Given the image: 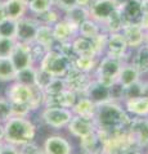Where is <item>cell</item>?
I'll return each instance as SVG.
<instances>
[{
    "label": "cell",
    "mask_w": 148,
    "mask_h": 154,
    "mask_svg": "<svg viewBox=\"0 0 148 154\" xmlns=\"http://www.w3.org/2000/svg\"><path fill=\"white\" fill-rule=\"evenodd\" d=\"M130 119L131 116L122 107V103L107 102L98 105L94 122L98 131L111 134L126 130Z\"/></svg>",
    "instance_id": "cell-1"
},
{
    "label": "cell",
    "mask_w": 148,
    "mask_h": 154,
    "mask_svg": "<svg viewBox=\"0 0 148 154\" xmlns=\"http://www.w3.org/2000/svg\"><path fill=\"white\" fill-rule=\"evenodd\" d=\"M4 128V141L16 146L26 145L35 141L37 127L28 117L12 116L3 123Z\"/></svg>",
    "instance_id": "cell-2"
},
{
    "label": "cell",
    "mask_w": 148,
    "mask_h": 154,
    "mask_svg": "<svg viewBox=\"0 0 148 154\" xmlns=\"http://www.w3.org/2000/svg\"><path fill=\"white\" fill-rule=\"evenodd\" d=\"M71 66H72V59L62 54L55 48L48 50L46 54L43 57V59L37 64L39 68L46 71L53 77H65Z\"/></svg>",
    "instance_id": "cell-3"
},
{
    "label": "cell",
    "mask_w": 148,
    "mask_h": 154,
    "mask_svg": "<svg viewBox=\"0 0 148 154\" xmlns=\"http://www.w3.org/2000/svg\"><path fill=\"white\" fill-rule=\"evenodd\" d=\"M122 64L124 60L120 58H115L104 54L99 58L97 68H95L93 76L95 80L101 81L102 84L111 86L113 82L117 81V76L120 73Z\"/></svg>",
    "instance_id": "cell-4"
},
{
    "label": "cell",
    "mask_w": 148,
    "mask_h": 154,
    "mask_svg": "<svg viewBox=\"0 0 148 154\" xmlns=\"http://www.w3.org/2000/svg\"><path fill=\"white\" fill-rule=\"evenodd\" d=\"M72 117V110L62 107H43L40 112L41 122L53 130L66 128Z\"/></svg>",
    "instance_id": "cell-5"
},
{
    "label": "cell",
    "mask_w": 148,
    "mask_h": 154,
    "mask_svg": "<svg viewBox=\"0 0 148 154\" xmlns=\"http://www.w3.org/2000/svg\"><path fill=\"white\" fill-rule=\"evenodd\" d=\"M126 134L134 148L142 150L148 148V117H131Z\"/></svg>",
    "instance_id": "cell-6"
},
{
    "label": "cell",
    "mask_w": 148,
    "mask_h": 154,
    "mask_svg": "<svg viewBox=\"0 0 148 154\" xmlns=\"http://www.w3.org/2000/svg\"><path fill=\"white\" fill-rule=\"evenodd\" d=\"M36 86H27L17 82V81H12L5 89V95L4 96L12 104H25L30 108V104L36 94Z\"/></svg>",
    "instance_id": "cell-7"
},
{
    "label": "cell",
    "mask_w": 148,
    "mask_h": 154,
    "mask_svg": "<svg viewBox=\"0 0 148 154\" xmlns=\"http://www.w3.org/2000/svg\"><path fill=\"white\" fill-rule=\"evenodd\" d=\"M131 53L133 51L129 49L125 37H124L121 32L108 33L106 53H104V54L115 57V58H120V59L124 60V63H125V62H130Z\"/></svg>",
    "instance_id": "cell-8"
},
{
    "label": "cell",
    "mask_w": 148,
    "mask_h": 154,
    "mask_svg": "<svg viewBox=\"0 0 148 154\" xmlns=\"http://www.w3.org/2000/svg\"><path fill=\"white\" fill-rule=\"evenodd\" d=\"M40 23L36 21L35 17H27L18 19L16 26V40L18 42H25V44H32L35 41V36L37 32Z\"/></svg>",
    "instance_id": "cell-9"
},
{
    "label": "cell",
    "mask_w": 148,
    "mask_h": 154,
    "mask_svg": "<svg viewBox=\"0 0 148 154\" xmlns=\"http://www.w3.org/2000/svg\"><path fill=\"white\" fill-rule=\"evenodd\" d=\"M117 8V0H93L92 4L88 7L89 17L103 25Z\"/></svg>",
    "instance_id": "cell-10"
},
{
    "label": "cell",
    "mask_w": 148,
    "mask_h": 154,
    "mask_svg": "<svg viewBox=\"0 0 148 154\" xmlns=\"http://www.w3.org/2000/svg\"><path fill=\"white\" fill-rule=\"evenodd\" d=\"M44 154H72L74 145L66 136L59 134L49 135L43 143Z\"/></svg>",
    "instance_id": "cell-11"
},
{
    "label": "cell",
    "mask_w": 148,
    "mask_h": 154,
    "mask_svg": "<svg viewBox=\"0 0 148 154\" xmlns=\"http://www.w3.org/2000/svg\"><path fill=\"white\" fill-rule=\"evenodd\" d=\"M94 79L93 75L81 72L77 68H75L74 66H71V68L67 71V73L65 75V80L67 82V88L75 91L79 95H84L85 90L88 89L89 84L92 82V80Z\"/></svg>",
    "instance_id": "cell-12"
},
{
    "label": "cell",
    "mask_w": 148,
    "mask_h": 154,
    "mask_svg": "<svg viewBox=\"0 0 148 154\" xmlns=\"http://www.w3.org/2000/svg\"><path fill=\"white\" fill-rule=\"evenodd\" d=\"M66 128H67V132L71 135V137L77 139V140L97 131L94 119L84 118L80 116H74Z\"/></svg>",
    "instance_id": "cell-13"
},
{
    "label": "cell",
    "mask_w": 148,
    "mask_h": 154,
    "mask_svg": "<svg viewBox=\"0 0 148 154\" xmlns=\"http://www.w3.org/2000/svg\"><path fill=\"white\" fill-rule=\"evenodd\" d=\"M11 60L13 62L17 71L27 68L31 66H36L34 57L31 51V44H25V42H18L14 46V50L11 55Z\"/></svg>",
    "instance_id": "cell-14"
},
{
    "label": "cell",
    "mask_w": 148,
    "mask_h": 154,
    "mask_svg": "<svg viewBox=\"0 0 148 154\" xmlns=\"http://www.w3.org/2000/svg\"><path fill=\"white\" fill-rule=\"evenodd\" d=\"M121 33L126 40V44L131 51L144 45L146 42V31L140 27L139 23H126L122 27Z\"/></svg>",
    "instance_id": "cell-15"
},
{
    "label": "cell",
    "mask_w": 148,
    "mask_h": 154,
    "mask_svg": "<svg viewBox=\"0 0 148 154\" xmlns=\"http://www.w3.org/2000/svg\"><path fill=\"white\" fill-rule=\"evenodd\" d=\"M118 12L125 25L126 23H139L143 16L140 0H122L118 4Z\"/></svg>",
    "instance_id": "cell-16"
},
{
    "label": "cell",
    "mask_w": 148,
    "mask_h": 154,
    "mask_svg": "<svg viewBox=\"0 0 148 154\" xmlns=\"http://www.w3.org/2000/svg\"><path fill=\"white\" fill-rule=\"evenodd\" d=\"M84 96L89 98L92 102H94L97 105L111 102V91H109V86L102 84L101 81L93 79L92 82L89 84L88 89L85 90Z\"/></svg>",
    "instance_id": "cell-17"
},
{
    "label": "cell",
    "mask_w": 148,
    "mask_h": 154,
    "mask_svg": "<svg viewBox=\"0 0 148 154\" xmlns=\"http://www.w3.org/2000/svg\"><path fill=\"white\" fill-rule=\"evenodd\" d=\"M79 96V94H76L71 89H66L57 95H45L44 107H62L71 109Z\"/></svg>",
    "instance_id": "cell-18"
},
{
    "label": "cell",
    "mask_w": 148,
    "mask_h": 154,
    "mask_svg": "<svg viewBox=\"0 0 148 154\" xmlns=\"http://www.w3.org/2000/svg\"><path fill=\"white\" fill-rule=\"evenodd\" d=\"M53 30V36L55 38V42H67L71 41L75 36H77V27L72 26L70 22H67L65 18H61L55 25L52 26Z\"/></svg>",
    "instance_id": "cell-19"
},
{
    "label": "cell",
    "mask_w": 148,
    "mask_h": 154,
    "mask_svg": "<svg viewBox=\"0 0 148 154\" xmlns=\"http://www.w3.org/2000/svg\"><path fill=\"white\" fill-rule=\"evenodd\" d=\"M122 107L131 117H148V98L146 96L125 99Z\"/></svg>",
    "instance_id": "cell-20"
},
{
    "label": "cell",
    "mask_w": 148,
    "mask_h": 154,
    "mask_svg": "<svg viewBox=\"0 0 148 154\" xmlns=\"http://www.w3.org/2000/svg\"><path fill=\"white\" fill-rule=\"evenodd\" d=\"M97 109L98 105L84 95H80L77 100H76V103L74 104V107L71 108L74 116H80V117L90 118V119H94Z\"/></svg>",
    "instance_id": "cell-21"
},
{
    "label": "cell",
    "mask_w": 148,
    "mask_h": 154,
    "mask_svg": "<svg viewBox=\"0 0 148 154\" xmlns=\"http://www.w3.org/2000/svg\"><path fill=\"white\" fill-rule=\"evenodd\" d=\"M80 153L83 154H103V143L98 131L80 139Z\"/></svg>",
    "instance_id": "cell-22"
},
{
    "label": "cell",
    "mask_w": 148,
    "mask_h": 154,
    "mask_svg": "<svg viewBox=\"0 0 148 154\" xmlns=\"http://www.w3.org/2000/svg\"><path fill=\"white\" fill-rule=\"evenodd\" d=\"M140 72L137 69V67L131 62H125L120 69V73L117 76V82L122 88H128V86L138 82L140 80Z\"/></svg>",
    "instance_id": "cell-23"
},
{
    "label": "cell",
    "mask_w": 148,
    "mask_h": 154,
    "mask_svg": "<svg viewBox=\"0 0 148 154\" xmlns=\"http://www.w3.org/2000/svg\"><path fill=\"white\" fill-rule=\"evenodd\" d=\"M71 45H72V49L75 55H84V57H97V53H95V48H94V42L93 38H88L84 36H75L72 40H71Z\"/></svg>",
    "instance_id": "cell-24"
},
{
    "label": "cell",
    "mask_w": 148,
    "mask_h": 154,
    "mask_svg": "<svg viewBox=\"0 0 148 154\" xmlns=\"http://www.w3.org/2000/svg\"><path fill=\"white\" fill-rule=\"evenodd\" d=\"M2 4L8 19H12V21H18L23 18L28 12L27 4H25L22 0H2Z\"/></svg>",
    "instance_id": "cell-25"
},
{
    "label": "cell",
    "mask_w": 148,
    "mask_h": 154,
    "mask_svg": "<svg viewBox=\"0 0 148 154\" xmlns=\"http://www.w3.org/2000/svg\"><path fill=\"white\" fill-rule=\"evenodd\" d=\"M36 44H39L41 46L46 48L48 50L53 49L55 46V38L53 36V30H52V26H46V25H40L37 28L36 36H35V41Z\"/></svg>",
    "instance_id": "cell-26"
},
{
    "label": "cell",
    "mask_w": 148,
    "mask_h": 154,
    "mask_svg": "<svg viewBox=\"0 0 148 154\" xmlns=\"http://www.w3.org/2000/svg\"><path fill=\"white\" fill-rule=\"evenodd\" d=\"M63 18L67 22H70L72 26L79 28V26L81 25V23H83L85 19L90 18V17H89V11H88L87 7L75 5L74 8H71V9H68L67 12L63 13Z\"/></svg>",
    "instance_id": "cell-27"
},
{
    "label": "cell",
    "mask_w": 148,
    "mask_h": 154,
    "mask_svg": "<svg viewBox=\"0 0 148 154\" xmlns=\"http://www.w3.org/2000/svg\"><path fill=\"white\" fill-rule=\"evenodd\" d=\"M130 62L137 67L140 75L148 73V45H142L131 53Z\"/></svg>",
    "instance_id": "cell-28"
},
{
    "label": "cell",
    "mask_w": 148,
    "mask_h": 154,
    "mask_svg": "<svg viewBox=\"0 0 148 154\" xmlns=\"http://www.w3.org/2000/svg\"><path fill=\"white\" fill-rule=\"evenodd\" d=\"M99 58L97 57H84V55H76L72 59V66L81 72L93 75L95 68H97Z\"/></svg>",
    "instance_id": "cell-29"
},
{
    "label": "cell",
    "mask_w": 148,
    "mask_h": 154,
    "mask_svg": "<svg viewBox=\"0 0 148 154\" xmlns=\"http://www.w3.org/2000/svg\"><path fill=\"white\" fill-rule=\"evenodd\" d=\"M102 31H103V28L101 26V23H98L97 21H94V19H92V18H88L79 26L77 35L88 37V38H94Z\"/></svg>",
    "instance_id": "cell-30"
},
{
    "label": "cell",
    "mask_w": 148,
    "mask_h": 154,
    "mask_svg": "<svg viewBox=\"0 0 148 154\" xmlns=\"http://www.w3.org/2000/svg\"><path fill=\"white\" fill-rule=\"evenodd\" d=\"M17 69L11 58H0V82L9 84L14 81Z\"/></svg>",
    "instance_id": "cell-31"
},
{
    "label": "cell",
    "mask_w": 148,
    "mask_h": 154,
    "mask_svg": "<svg viewBox=\"0 0 148 154\" xmlns=\"http://www.w3.org/2000/svg\"><path fill=\"white\" fill-rule=\"evenodd\" d=\"M101 26L103 28V31L107 32V33L121 32L122 27L125 26V22H124L121 14H120V12H118V8L111 14V16H109V18Z\"/></svg>",
    "instance_id": "cell-32"
},
{
    "label": "cell",
    "mask_w": 148,
    "mask_h": 154,
    "mask_svg": "<svg viewBox=\"0 0 148 154\" xmlns=\"http://www.w3.org/2000/svg\"><path fill=\"white\" fill-rule=\"evenodd\" d=\"M35 17V19L40 25H46V26H53L57 22L59 21L61 18H63V13H62L59 9H57L55 7H53L49 11H46L41 14H37V16H32Z\"/></svg>",
    "instance_id": "cell-33"
},
{
    "label": "cell",
    "mask_w": 148,
    "mask_h": 154,
    "mask_svg": "<svg viewBox=\"0 0 148 154\" xmlns=\"http://www.w3.org/2000/svg\"><path fill=\"white\" fill-rule=\"evenodd\" d=\"M14 81L27 86H35L36 82V66H31L27 67V68H23L17 71L16 79Z\"/></svg>",
    "instance_id": "cell-34"
},
{
    "label": "cell",
    "mask_w": 148,
    "mask_h": 154,
    "mask_svg": "<svg viewBox=\"0 0 148 154\" xmlns=\"http://www.w3.org/2000/svg\"><path fill=\"white\" fill-rule=\"evenodd\" d=\"M54 7V2L53 0H32V2L28 4V12H30L32 16H37V14H41L46 11H49Z\"/></svg>",
    "instance_id": "cell-35"
},
{
    "label": "cell",
    "mask_w": 148,
    "mask_h": 154,
    "mask_svg": "<svg viewBox=\"0 0 148 154\" xmlns=\"http://www.w3.org/2000/svg\"><path fill=\"white\" fill-rule=\"evenodd\" d=\"M66 89H68V88H67V82H66L65 77H53V80L49 82V85L44 89V94L45 95H57Z\"/></svg>",
    "instance_id": "cell-36"
},
{
    "label": "cell",
    "mask_w": 148,
    "mask_h": 154,
    "mask_svg": "<svg viewBox=\"0 0 148 154\" xmlns=\"http://www.w3.org/2000/svg\"><path fill=\"white\" fill-rule=\"evenodd\" d=\"M17 40L13 37H0V58H11Z\"/></svg>",
    "instance_id": "cell-37"
},
{
    "label": "cell",
    "mask_w": 148,
    "mask_h": 154,
    "mask_svg": "<svg viewBox=\"0 0 148 154\" xmlns=\"http://www.w3.org/2000/svg\"><path fill=\"white\" fill-rule=\"evenodd\" d=\"M52 80H53V76L36 66V82H35L36 88H39L40 90L44 91V89L49 85V82Z\"/></svg>",
    "instance_id": "cell-38"
},
{
    "label": "cell",
    "mask_w": 148,
    "mask_h": 154,
    "mask_svg": "<svg viewBox=\"0 0 148 154\" xmlns=\"http://www.w3.org/2000/svg\"><path fill=\"white\" fill-rule=\"evenodd\" d=\"M16 26L17 21L5 19L0 23V37H16Z\"/></svg>",
    "instance_id": "cell-39"
},
{
    "label": "cell",
    "mask_w": 148,
    "mask_h": 154,
    "mask_svg": "<svg viewBox=\"0 0 148 154\" xmlns=\"http://www.w3.org/2000/svg\"><path fill=\"white\" fill-rule=\"evenodd\" d=\"M142 90H143V81L142 80H139L138 82L133 84L130 86H128V88H124V100L142 96Z\"/></svg>",
    "instance_id": "cell-40"
},
{
    "label": "cell",
    "mask_w": 148,
    "mask_h": 154,
    "mask_svg": "<svg viewBox=\"0 0 148 154\" xmlns=\"http://www.w3.org/2000/svg\"><path fill=\"white\" fill-rule=\"evenodd\" d=\"M12 117V105L5 96H0V119L4 123Z\"/></svg>",
    "instance_id": "cell-41"
},
{
    "label": "cell",
    "mask_w": 148,
    "mask_h": 154,
    "mask_svg": "<svg viewBox=\"0 0 148 154\" xmlns=\"http://www.w3.org/2000/svg\"><path fill=\"white\" fill-rule=\"evenodd\" d=\"M31 51H32V57H34V60L36 64H39V62L43 59V57L46 54L48 49L44 46H41L39 44H36V42H32L31 44Z\"/></svg>",
    "instance_id": "cell-42"
},
{
    "label": "cell",
    "mask_w": 148,
    "mask_h": 154,
    "mask_svg": "<svg viewBox=\"0 0 148 154\" xmlns=\"http://www.w3.org/2000/svg\"><path fill=\"white\" fill-rule=\"evenodd\" d=\"M20 149H21L22 154H44L43 148L36 145L35 141L28 143V144H26V145H22V146H20Z\"/></svg>",
    "instance_id": "cell-43"
},
{
    "label": "cell",
    "mask_w": 148,
    "mask_h": 154,
    "mask_svg": "<svg viewBox=\"0 0 148 154\" xmlns=\"http://www.w3.org/2000/svg\"><path fill=\"white\" fill-rule=\"evenodd\" d=\"M53 2H54V7L59 9L62 13L67 12L68 9L76 5V0H53Z\"/></svg>",
    "instance_id": "cell-44"
},
{
    "label": "cell",
    "mask_w": 148,
    "mask_h": 154,
    "mask_svg": "<svg viewBox=\"0 0 148 154\" xmlns=\"http://www.w3.org/2000/svg\"><path fill=\"white\" fill-rule=\"evenodd\" d=\"M0 154H22L20 146L12 145L9 143H2L0 144Z\"/></svg>",
    "instance_id": "cell-45"
},
{
    "label": "cell",
    "mask_w": 148,
    "mask_h": 154,
    "mask_svg": "<svg viewBox=\"0 0 148 154\" xmlns=\"http://www.w3.org/2000/svg\"><path fill=\"white\" fill-rule=\"evenodd\" d=\"M139 25H140V27L144 31H148V14H143L140 22H139Z\"/></svg>",
    "instance_id": "cell-46"
},
{
    "label": "cell",
    "mask_w": 148,
    "mask_h": 154,
    "mask_svg": "<svg viewBox=\"0 0 148 154\" xmlns=\"http://www.w3.org/2000/svg\"><path fill=\"white\" fill-rule=\"evenodd\" d=\"M5 19H8V17H7V13H5V11H4L3 4L0 3V23L4 22V21H5Z\"/></svg>",
    "instance_id": "cell-47"
},
{
    "label": "cell",
    "mask_w": 148,
    "mask_h": 154,
    "mask_svg": "<svg viewBox=\"0 0 148 154\" xmlns=\"http://www.w3.org/2000/svg\"><path fill=\"white\" fill-rule=\"evenodd\" d=\"M93 0H76V5H80V7H89L92 4Z\"/></svg>",
    "instance_id": "cell-48"
},
{
    "label": "cell",
    "mask_w": 148,
    "mask_h": 154,
    "mask_svg": "<svg viewBox=\"0 0 148 154\" xmlns=\"http://www.w3.org/2000/svg\"><path fill=\"white\" fill-rule=\"evenodd\" d=\"M140 7L143 14H148V0H140Z\"/></svg>",
    "instance_id": "cell-49"
},
{
    "label": "cell",
    "mask_w": 148,
    "mask_h": 154,
    "mask_svg": "<svg viewBox=\"0 0 148 154\" xmlns=\"http://www.w3.org/2000/svg\"><path fill=\"white\" fill-rule=\"evenodd\" d=\"M142 96L148 98V81H143V90H142Z\"/></svg>",
    "instance_id": "cell-50"
},
{
    "label": "cell",
    "mask_w": 148,
    "mask_h": 154,
    "mask_svg": "<svg viewBox=\"0 0 148 154\" xmlns=\"http://www.w3.org/2000/svg\"><path fill=\"white\" fill-rule=\"evenodd\" d=\"M125 154H143V150L142 149H131V150H129Z\"/></svg>",
    "instance_id": "cell-51"
},
{
    "label": "cell",
    "mask_w": 148,
    "mask_h": 154,
    "mask_svg": "<svg viewBox=\"0 0 148 154\" xmlns=\"http://www.w3.org/2000/svg\"><path fill=\"white\" fill-rule=\"evenodd\" d=\"M146 45H148V31H146V42H144Z\"/></svg>",
    "instance_id": "cell-52"
},
{
    "label": "cell",
    "mask_w": 148,
    "mask_h": 154,
    "mask_svg": "<svg viewBox=\"0 0 148 154\" xmlns=\"http://www.w3.org/2000/svg\"><path fill=\"white\" fill-rule=\"evenodd\" d=\"M22 2L25 3V4H27V5H28V4H30V3L32 2V0H22Z\"/></svg>",
    "instance_id": "cell-53"
},
{
    "label": "cell",
    "mask_w": 148,
    "mask_h": 154,
    "mask_svg": "<svg viewBox=\"0 0 148 154\" xmlns=\"http://www.w3.org/2000/svg\"><path fill=\"white\" fill-rule=\"evenodd\" d=\"M3 126V122H2V119H0V127H2Z\"/></svg>",
    "instance_id": "cell-54"
},
{
    "label": "cell",
    "mask_w": 148,
    "mask_h": 154,
    "mask_svg": "<svg viewBox=\"0 0 148 154\" xmlns=\"http://www.w3.org/2000/svg\"><path fill=\"white\" fill-rule=\"evenodd\" d=\"M121 2H122V0H117V3H118V4H120Z\"/></svg>",
    "instance_id": "cell-55"
},
{
    "label": "cell",
    "mask_w": 148,
    "mask_h": 154,
    "mask_svg": "<svg viewBox=\"0 0 148 154\" xmlns=\"http://www.w3.org/2000/svg\"><path fill=\"white\" fill-rule=\"evenodd\" d=\"M147 149H148V148H147ZM146 154H148V150H147V153H146Z\"/></svg>",
    "instance_id": "cell-56"
},
{
    "label": "cell",
    "mask_w": 148,
    "mask_h": 154,
    "mask_svg": "<svg viewBox=\"0 0 148 154\" xmlns=\"http://www.w3.org/2000/svg\"><path fill=\"white\" fill-rule=\"evenodd\" d=\"M0 3H2V0H0Z\"/></svg>",
    "instance_id": "cell-57"
}]
</instances>
